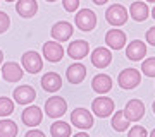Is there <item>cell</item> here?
<instances>
[{"instance_id": "1", "label": "cell", "mask_w": 155, "mask_h": 137, "mask_svg": "<svg viewBox=\"0 0 155 137\" xmlns=\"http://www.w3.org/2000/svg\"><path fill=\"white\" fill-rule=\"evenodd\" d=\"M127 17H129V12L121 4H112L105 11V19L110 26H124L127 21Z\"/></svg>"}, {"instance_id": "2", "label": "cell", "mask_w": 155, "mask_h": 137, "mask_svg": "<svg viewBox=\"0 0 155 137\" xmlns=\"http://www.w3.org/2000/svg\"><path fill=\"white\" fill-rule=\"evenodd\" d=\"M91 110L98 118H107L114 113V101L109 96H98L91 101Z\"/></svg>"}, {"instance_id": "3", "label": "cell", "mask_w": 155, "mask_h": 137, "mask_svg": "<svg viewBox=\"0 0 155 137\" xmlns=\"http://www.w3.org/2000/svg\"><path fill=\"white\" fill-rule=\"evenodd\" d=\"M66 110H67V103L66 99L61 98V96H52L45 103V113L50 118H61L66 113Z\"/></svg>"}, {"instance_id": "4", "label": "cell", "mask_w": 155, "mask_h": 137, "mask_svg": "<svg viewBox=\"0 0 155 137\" xmlns=\"http://www.w3.org/2000/svg\"><path fill=\"white\" fill-rule=\"evenodd\" d=\"M74 22L81 31H91L97 26V14L91 9H81L74 16Z\"/></svg>"}, {"instance_id": "5", "label": "cell", "mask_w": 155, "mask_h": 137, "mask_svg": "<svg viewBox=\"0 0 155 137\" xmlns=\"http://www.w3.org/2000/svg\"><path fill=\"white\" fill-rule=\"evenodd\" d=\"M117 82L122 89H134L141 82V74L136 69H124L117 77Z\"/></svg>"}, {"instance_id": "6", "label": "cell", "mask_w": 155, "mask_h": 137, "mask_svg": "<svg viewBox=\"0 0 155 137\" xmlns=\"http://www.w3.org/2000/svg\"><path fill=\"white\" fill-rule=\"evenodd\" d=\"M22 69L29 74H38L41 69H43V62H41V57H40L38 51H33L29 50L22 55Z\"/></svg>"}, {"instance_id": "7", "label": "cell", "mask_w": 155, "mask_h": 137, "mask_svg": "<svg viewBox=\"0 0 155 137\" xmlns=\"http://www.w3.org/2000/svg\"><path fill=\"white\" fill-rule=\"evenodd\" d=\"M71 122H72V125H76L78 129L88 130V129L93 127V115L84 108H76V110H72V113H71Z\"/></svg>"}, {"instance_id": "8", "label": "cell", "mask_w": 155, "mask_h": 137, "mask_svg": "<svg viewBox=\"0 0 155 137\" xmlns=\"http://www.w3.org/2000/svg\"><path fill=\"white\" fill-rule=\"evenodd\" d=\"M124 115L129 122H138L145 115V104L140 99H129L124 106Z\"/></svg>"}, {"instance_id": "9", "label": "cell", "mask_w": 155, "mask_h": 137, "mask_svg": "<svg viewBox=\"0 0 155 137\" xmlns=\"http://www.w3.org/2000/svg\"><path fill=\"white\" fill-rule=\"evenodd\" d=\"M21 120L26 127H36L41 123L43 120V113H41V108L40 106H28L26 110H22Z\"/></svg>"}, {"instance_id": "10", "label": "cell", "mask_w": 155, "mask_h": 137, "mask_svg": "<svg viewBox=\"0 0 155 137\" xmlns=\"http://www.w3.org/2000/svg\"><path fill=\"white\" fill-rule=\"evenodd\" d=\"M72 33H74V29H72L71 22H67V21L55 22L54 27H52V31H50L52 38L55 39V41H67L72 36Z\"/></svg>"}, {"instance_id": "11", "label": "cell", "mask_w": 155, "mask_h": 137, "mask_svg": "<svg viewBox=\"0 0 155 137\" xmlns=\"http://www.w3.org/2000/svg\"><path fill=\"white\" fill-rule=\"evenodd\" d=\"M43 57L48 62H61L64 57V48L59 41H47L43 43Z\"/></svg>"}, {"instance_id": "12", "label": "cell", "mask_w": 155, "mask_h": 137, "mask_svg": "<svg viewBox=\"0 0 155 137\" xmlns=\"http://www.w3.org/2000/svg\"><path fill=\"white\" fill-rule=\"evenodd\" d=\"M22 74H24V69H21L19 64H16V62H5L4 67H2V77H4L7 82L21 81Z\"/></svg>"}, {"instance_id": "13", "label": "cell", "mask_w": 155, "mask_h": 137, "mask_svg": "<svg viewBox=\"0 0 155 137\" xmlns=\"http://www.w3.org/2000/svg\"><path fill=\"white\" fill-rule=\"evenodd\" d=\"M110 62H112V53L109 48L98 46V48L93 50V53H91V64L97 69H105Z\"/></svg>"}, {"instance_id": "14", "label": "cell", "mask_w": 155, "mask_h": 137, "mask_svg": "<svg viewBox=\"0 0 155 137\" xmlns=\"http://www.w3.org/2000/svg\"><path fill=\"white\" fill-rule=\"evenodd\" d=\"M90 51V45L88 41H84V39H76V41H71L69 46H67V53L71 58L74 60H81L84 58Z\"/></svg>"}, {"instance_id": "15", "label": "cell", "mask_w": 155, "mask_h": 137, "mask_svg": "<svg viewBox=\"0 0 155 137\" xmlns=\"http://www.w3.org/2000/svg\"><path fill=\"white\" fill-rule=\"evenodd\" d=\"M14 101L19 104H29L33 103L35 98H36V91H35L31 86H19V88L14 89Z\"/></svg>"}, {"instance_id": "16", "label": "cell", "mask_w": 155, "mask_h": 137, "mask_svg": "<svg viewBox=\"0 0 155 137\" xmlns=\"http://www.w3.org/2000/svg\"><path fill=\"white\" fill-rule=\"evenodd\" d=\"M105 43L107 46H110L112 50H121L126 45V33L121 29H110L105 34Z\"/></svg>"}, {"instance_id": "17", "label": "cell", "mask_w": 155, "mask_h": 137, "mask_svg": "<svg viewBox=\"0 0 155 137\" xmlns=\"http://www.w3.org/2000/svg\"><path fill=\"white\" fill-rule=\"evenodd\" d=\"M145 55H147V45H145L143 41L134 39V41H131V43L127 45L126 57L129 60L138 62V60H141V58H145Z\"/></svg>"}, {"instance_id": "18", "label": "cell", "mask_w": 155, "mask_h": 137, "mask_svg": "<svg viewBox=\"0 0 155 137\" xmlns=\"http://www.w3.org/2000/svg\"><path fill=\"white\" fill-rule=\"evenodd\" d=\"M41 88L47 91V93H55L62 88V79L57 72H47L43 77H41Z\"/></svg>"}, {"instance_id": "19", "label": "cell", "mask_w": 155, "mask_h": 137, "mask_svg": "<svg viewBox=\"0 0 155 137\" xmlns=\"http://www.w3.org/2000/svg\"><path fill=\"white\" fill-rule=\"evenodd\" d=\"M91 88L95 93L98 94H107L112 89V79L107 74H97L91 81Z\"/></svg>"}, {"instance_id": "20", "label": "cell", "mask_w": 155, "mask_h": 137, "mask_svg": "<svg viewBox=\"0 0 155 137\" xmlns=\"http://www.w3.org/2000/svg\"><path fill=\"white\" fill-rule=\"evenodd\" d=\"M16 11L21 17L29 19L38 12V4H36V0H17Z\"/></svg>"}, {"instance_id": "21", "label": "cell", "mask_w": 155, "mask_h": 137, "mask_svg": "<svg viewBox=\"0 0 155 137\" xmlns=\"http://www.w3.org/2000/svg\"><path fill=\"white\" fill-rule=\"evenodd\" d=\"M66 76H67V81L71 84H79L86 77V67L83 64H72V65L67 67Z\"/></svg>"}, {"instance_id": "22", "label": "cell", "mask_w": 155, "mask_h": 137, "mask_svg": "<svg viewBox=\"0 0 155 137\" xmlns=\"http://www.w3.org/2000/svg\"><path fill=\"white\" fill-rule=\"evenodd\" d=\"M129 16L133 17L136 22H143L148 19L150 16V11L145 2H133L131 7H129Z\"/></svg>"}, {"instance_id": "23", "label": "cell", "mask_w": 155, "mask_h": 137, "mask_svg": "<svg viewBox=\"0 0 155 137\" xmlns=\"http://www.w3.org/2000/svg\"><path fill=\"white\" fill-rule=\"evenodd\" d=\"M112 129L117 132H124L127 130V127H129V123L131 122L126 118V115H124V111H116L114 113V117H112Z\"/></svg>"}, {"instance_id": "24", "label": "cell", "mask_w": 155, "mask_h": 137, "mask_svg": "<svg viewBox=\"0 0 155 137\" xmlns=\"http://www.w3.org/2000/svg\"><path fill=\"white\" fill-rule=\"evenodd\" d=\"M50 134L54 137H67L72 134V130H71V125L67 122H55V123H52V127H50Z\"/></svg>"}, {"instance_id": "25", "label": "cell", "mask_w": 155, "mask_h": 137, "mask_svg": "<svg viewBox=\"0 0 155 137\" xmlns=\"http://www.w3.org/2000/svg\"><path fill=\"white\" fill-rule=\"evenodd\" d=\"M19 129L16 122L12 120H0V137H16Z\"/></svg>"}, {"instance_id": "26", "label": "cell", "mask_w": 155, "mask_h": 137, "mask_svg": "<svg viewBox=\"0 0 155 137\" xmlns=\"http://www.w3.org/2000/svg\"><path fill=\"white\" fill-rule=\"evenodd\" d=\"M14 111V101L11 98H0V117H9Z\"/></svg>"}, {"instance_id": "27", "label": "cell", "mask_w": 155, "mask_h": 137, "mask_svg": "<svg viewBox=\"0 0 155 137\" xmlns=\"http://www.w3.org/2000/svg\"><path fill=\"white\" fill-rule=\"evenodd\" d=\"M141 72H143L145 76H148V77H155V57L147 58V60L143 62V65H141Z\"/></svg>"}, {"instance_id": "28", "label": "cell", "mask_w": 155, "mask_h": 137, "mask_svg": "<svg viewBox=\"0 0 155 137\" xmlns=\"http://www.w3.org/2000/svg\"><path fill=\"white\" fill-rule=\"evenodd\" d=\"M9 27H11V19H9V16H7L5 12L0 11V34L5 33Z\"/></svg>"}, {"instance_id": "29", "label": "cell", "mask_w": 155, "mask_h": 137, "mask_svg": "<svg viewBox=\"0 0 155 137\" xmlns=\"http://www.w3.org/2000/svg\"><path fill=\"white\" fill-rule=\"evenodd\" d=\"M127 135H129V137H136V135L145 137V135H148V132H147V129H143V127L134 125L133 129H129V130H127Z\"/></svg>"}, {"instance_id": "30", "label": "cell", "mask_w": 155, "mask_h": 137, "mask_svg": "<svg viewBox=\"0 0 155 137\" xmlns=\"http://www.w3.org/2000/svg\"><path fill=\"white\" fill-rule=\"evenodd\" d=\"M62 5L67 12H76L79 7V0H62Z\"/></svg>"}, {"instance_id": "31", "label": "cell", "mask_w": 155, "mask_h": 137, "mask_svg": "<svg viewBox=\"0 0 155 137\" xmlns=\"http://www.w3.org/2000/svg\"><path fill=\"white\" fill-rule=\"evenodd\" d=\"M145 38H147L148 45L155 46V26H153V27H150L148 31H147V34H145Z\"/></svg>"}, {"instance_id": "32", "label": "cell", "mask_w": 155, "mask_h": 137, "mask_svg": "<svg viewBox=\"0 0 155 137\" xmlns=\"http://www.w3.org/2000/svg\"><path fill=\"white\" fill-rule=\"evenodd\" d=\"M26 137H43V132L41 130H28L26 132Z\"/></svg>"}, {"instance_id": "33", "label": "cell", "mask_w": 155, "mask_h": 137, "mask_svg": "<svg viewBox=\"0 0 155 137\" xmlns=\"http://www.w3.org/2000/svg\"><path fill=\"white\" fill-rule=\"evenodd\" d=\"M91 2H93V4H97V5H104L107 0H91Z\"/></svg>"}, {"instance_id": "34", "label": "cell", "mask_w": 155, "mask_h": 137, "mask_svg": "<svg viewBox=\"0 0 155 137\" xmlns=\"http://www.w3.org/2000/svg\"><path fill=\"white\" fill-rule=\"evenodd\" d=\"M76 137H88V135H86V134H84V132H79V134H78Z\"/></svg>"}, {"instance_id": "35", "label": "cell", "mask_w": 155, "mask_h": 137, "mask_svg": "<svg viewBox=\"0 0 155 137\" xmlns=\"http://www.w3.org/2000/svg\"><path fill=\"white\" fill-rule=\"evenodd\" d=\"M2 60H4V53H2V50H0V64H2Z\"/></svg>"}, {"instance_id": "36", "label": "cell", "mask_w": 155, "mask_h": 137, "mask_svg": "<svg viewBox=\"0 0 155 137\" xmlns=\"http://www.w3.org/2000/svg\"><path fill=\"white\" fill-rule=\"evenodd\" d=\"M152 17H153V19H155V7H153V9H152Z\"/></svg>"}, {"instance_id": "37", "label": "cell", "mask_w": 155, "mask_h": 137, "mask_svg": "<svg viewBox=\"0 0 155 137\" xmlns=\"http://www.w3.org/2000/svg\"><path fill=\"white\" fill-rule=\"evenodd\" d=\"M152 137H155V129H153V130H152Z\"/></svg>"}, {"instance_id": "38", "label": "cell", "mask_w": 155, "mask_h": 137, "mask_svg": "<svg viewBox=\"0 0 155 137\" xmlns=\"http://www.w3.org/2000/svg\"><path fill=\"white\" fill-rule=\"evenodd\" d=\"M152 108H153V113H155V101H153V106H152Z\"/></svg>"}, {"instance_id": "39", "label": "cell", "mask_w": 155, "mask_h": 137, "mask_svg": "<svg viewBox=\"0 0 155 137\" xmlns=\"http://www.w3.org/2000/svg\"><path fill=\"white\" fill-rule=\"evenodd\" d=\"M147 2H150V4H152V2H155V0H147Z\"/></svg>"}, {"instance_id": "40", "label": "cell", "mask_w": 155, "mask_h": 137, "mask_svg": "<svg viewBox=\"0 0 155 137\" xmlns=\"http://www.w3.org/2000/svg\"><path fill=\"white\" fill-rule=\"evenodd\" d=\"M47 2H55V0H47Z\"/></svg>"}, {"instance_id": "41", "label": "cell", "mask_w": 155, "mask_h": 137, "mask_svg": "<svg viewBox=\"0 0 155 137\" xmlns=\"http://www.w3.org/2000/svg\"><path fill=\"white\" fill-rule=\"evenodd\" d=\"M5 2H14V0H5Z\"/></svg>"}]
</instances>
